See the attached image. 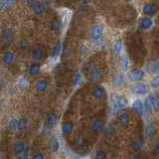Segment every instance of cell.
I'll return each mask as SVG.
<instances>
[{"instance_id": "obj_1", "label": "cell", "mask_w": 159, "mask_h": 159, "mask_svg": "<svg viewBox=\"0 0 159 159\" xmlns=\"http://www.w3.org/2000/svg\"><path fill=\"white\" fill-rule=\"evenodd\" d=\"M111 102H112V111L113 114H116L119 109L126 107L127 104V101L126 98L122 97V96H119V94L116 93H113L111 94Z\"/></svg>"}, {"instance_id": "obj_2", "label": "cell", "mask_w": 159, "mask_h": 159, "mask_svg": "<svg viewBox=\"0 0 159 159\" xmlns=\"http://www.w3.org/2000/svg\"><path fill=\"white\" fill-rule=\"evenodd\" d=\"M130 91L134 94H138V96H144V94H147L149 89L146 84H142V83H136L132 84L130 87Z\"/></svg>"}, {"instance_id": "obj_3", "label": "cell", "mask_w": 159, "mask_h": 159, "mask_svg": "<svg viewBox=\"0 0 159 159\" xmlns=\"http://www.w3.org/2000/svg\"><path fill=\"white\" fill-rule=\"evenodd\" d=\"M57 122H58V116L57 114L55 112L49 113L46 121H45V124H44V130H47V131L52 130L53 127L57 124Z\"/></svg>"}, {"instance_id": "obj_4", "label": "cell", "mask_w": 159, "mask_h": 159, "mask_svg": "<svg viewBox=\"0 0 159 159\" xmlns=\"http://www.w3.org/2000/svg\"><path fill=\"white\" fill-rule=\"evenodd\" d=\"M103 31H104V28L102 25H94L91 30V38L94 42L98 41V40L102 38Z\"/></svg>"}, {"instance_id": "obj_5", "label": "cell", "mask_w": 159, "mask_h": 159, "mask_svg": "<svg viewBox=\"0 0 159 159\" xmlns=\"http://www.w3.org/2000/svg\"><path fill=\"white\" fill-rule=\"evenodd\" d=\"M145 77V72L143 70H134L130 74H129V79L131 80L132 82H138L141 81Z\"/></svg>"}, {"instance_id": "obj_6", "label": "cell", "mask_w": 159, "mask_h": 159, "mask_svg": "<svg viewBox=\"0 0 159 159\" xmlns=\"http://www.w3.org/2000/svg\"><path fill=\"white\" fill-rule=\"evenodd\" d=\"M157 11V7L154 3H147L143 6L142 12L144 15H147V16H153L154 14Z\"/></svg>"}, {"instance_id": "obj_7", "label": "cell", "mask_w": 159, "mask_h": 159, "mask_svg": "<svg viewBox=\"0 0 159 159\" xmlns=\"http://www.w3.org/2000/svg\"><path fill=\"white\" fill-rule=\"evenodd\" d=\"M25 147H26V144H25L24 141L22 140H17L13 143V146H12V151L15 154H21L23 153Z\"/></svg>"}, {"instance_id": "obj_8", "label": "cell", "mask_w": 159, "mask_h": 159, "mask_svg": "<svg viewBox=\"0 0 159 159\" xmlns=\"http://www.w3.org/2000/svg\"><path fill=\"white\" fill-rule=\"evenodd\" d=\"M15 60V54L11 51H7L5 52L3 55V63L5 66H11L14 63Z\"/></svg>"}, {"instance_id": "obj_9", "label": "cell", "mask_w": 159, "mask_h": 159, "mask_svg": "<svg viewBox=\"0 0 159 159\" xmlns=\"http://www.w3.org/2000/svg\"><path fill=\"white\" fill-rule=\"evenodd\" d=\"M104 93H106V88H104L103 86H98L96 87L93 89V97L94 98H102L103 96H104Z\"/></svg>"}, {"instance_id": "obj_10", "label": "cell", "mask_w": 159, "mask_h": 159, "mask_svg": "<svg viewBox=\"0 0 159 159\" xmlns=\"http://www.w3.org/2000/svg\"><path fill=\"white\" fill-rule=\"evenodd\" d=\"M89 73H91V80L93 82H97L102 77V71L97 67H93L91 71H89Z\"/></svg>"}, {"instance_id": "obj_11", "label": "cell", "mask_w": 159, "mask_h": 159, "mask_svg": "<svg viewBox=\"0 0 159 159\" xmlns=\"http://www.w3.org/2000/svg\"><path fill=\"white\" fill-rule=\"evenodd\" d=\"M132 109L139 116L143 114V102L141 99H136L132 103Z\"/></svg>"}, {"instance_id": "obj_12", "label": "cell", "mask_w": 159, "mask_h": 159, "mask_svg": "<svg viewBox=\"0 0 159 159\" xmlns=\"http://www.w3.org/2000/svg\"><path fill=\"white\" fill-rule=\"evenodd\" d=\"M91 128L94 133H98L99 131H102V128H103V121L99 120V119H96V120H93L92 122Z\"/></svg>"}, {"instance_id": "obj_13", "label": "cell", "mask_w": 159, "mask_h": 159, "mask_svg": "<svg viewBox=\"0 0 159 159\" xmlns=\"http://www.w3.org/2000/svg\"><path fill=\"white\" fill-rule=\"evenodd\" d=\"M139 25H140V28L143 30H147L149 28H151V26L153 25V21L150 17H143L140 22H139Z\"/></svg>"}, {"instance_id": "obj_14", "label": "cell", "mask_w": 159, "mask_h": 159, "mask_svg": "<svg viewBox=\"0 0 159 159\" xmlns=\"http://www.w3.org/2000/svg\"><path fill=\"white\" fill-rule=\"evenodd\" d=\"M113 84L116 88H122L125 84V78L123 74H117L113 79Z\"/></svg>"}, {"instance_id": "obj_15", "label": "cell", "mask_w": 159, "mask_h": 159, "mask_svg": "<svg viewBox=\"0 0 159 159\" xmlns=\"http://www.w3.org/2000/svg\"><path fill=\"white\" fill-rule=\"evenodd\" d=\"M74 124L71 121H65L62 125V132L64 135H70L73 132Z\"/></svg>"}, {"instance_id": "obj_16", "label": "cell", "mask_w": 159, "mask_h": 159, "mask_svg": "<svg viewBox=\"0 0 159 159\" xmlns=\"http://www.w3.org/2000/svg\"><path fill=\"white\" fill-rule=\"evenodd\" d=\"M122 47H123V43L121 40H118L116 43H114L113 47H112V52L114 54V56L116 57H119L121 54V51H122Z\"/></svg>"}, {"instance_id": "obj_17", "label": "cell", "mask_w": 159, "mask_h": 159, "mask_svg": "<svg viewBox=\"0 0 159 159\" xmlns=\"http://www.w3.org/2000/svg\"><path fill=\"white\" fill-rule=\"evenodd\" d=\"M130 121V116H129V114L126 113V112H123L121 114H119L118 116V123L120 126H125L129 123Z\"/></svg>"}, {"instance_id": "obj_18", "label": "cell", "mask_w": 159, "mask_h": 159, "mask_svg": "<svg viewBox=\"0 0 159 159\" xmlns=\"http://www.w3.org/2000/svg\"><path fill=\"white\" fill-rule=\"evenodd\" d=\"M40 72H41V65L39 63H33L30 65V67L28 69V73L30 75H33V76H36V75H39Z\"/></svg>"}, {"instance_id": "obj_19", "label": "cell", "mask_w": 159, "mask_h": 159, "mask_svg": "<svg viewBox=\"0 0 159 159\" xmlns=\"http://www.w3.org/2000/svg\"><path fill=\"white\" fill-rule=\"evenodd\" d=\"M44 50L42 48L40 47H36L33 51H32V58L37 60V61H39V60H41L44 58Z\"/></svg>"}, {"instance_id": "obj_20", "label": "cell", "mask_w": 159, "mask_h": 159, "mask_svg": "<svg viewBox=\"0 0 159 159\" xmlns=\"http://www.w3.org/2000/svg\"><path fill=\"white\" fill-rule=\"evenodd\" d=\"M148 102V103L150 104V107H152V109H154L155 111H158V98L154 94H151L149 96V98L146 99Z\"/></svg>"}, {"instance_id": "obj_21", "label": "cell", "mask_w": 159, "mask_h": 159, "mask_svg": "<svg viewBox=\"0 0 159 159\" xmlns=\"http://www.w3.org/2000/svg\"><path fill=\"white\" fill-rule=\"evenodd\" d=\"M61 51H62V44H61V41L58 40L54 49H53V51H52V59H54V60L57 59L60 56V54H61Z\"/></svg>"}, {"instance_id": "obj_22", "label": "cell", "mask_w": 159, "mask_h": 159, "mask_svg": "<svg viewBox=\"0 0 159 159\" xmlns=\"http://www.w3.org/2000/svg\"><path fill=\"white\" fill-rule=\"evenodd\" d=\"M47 88H48V82L44 79L39 80L37 84H35V89H36L37 91H46Z\"/></svg>"}, {"instance_id": "obj_23", "label": "cell", "mask_w": 159, "mask_h": 159, "mask_svg": "<svg viewBox=\"0 0 159 159\" xmlns=\"http://www.w3.org/2000/svg\"><path fill=\"white\" fill-rule=\"evenodd\" d=\"M33 12L36 15H42L45 11V5L43 3H35V5L32 7Z\"/></svg>"}, {"instance_id": "obj_24", "label": "cell", "mask_w": 159, "mask_h": 159, "mask_svg": "<svg viewBox=\"0 0 159 159\" xmlns=\"http://www.w3.org/2000/svg\"><path fill=\"white\" fill-rule=\"evenodd\" d=\"M82 83H83V74L82 73L76 74V76H75V78L73 80V84H72L73 88L76 89V88L80 87L82 84Z\"/></svg>"}, {"instance_id": "obj_25", "label": "cell", "mask_w": 159, "mask_h": 159, "mask_svg": "<svg viewBox=\"0 0 159 159\" xmlns=\"http://www.w3.org/2000/svg\"><path fill=\"white\" fill-rule=\"evenodd\" d=\"M146 71L149 74H157V72H158V64H157V62L149 63L146 66Z\"/></svg>"}, {"instance_id": "obj_26", "label": "cell", "mask_w": 159, "mask_h": 159, "mask_svg": "<svg viewBox=\"0 0 159 159\" xmlns=\"http://www.w3.org/2000/svg\"><path fill=\"white\" fill-rule=\"evenodd\" d=\"M26 126H27V118L25 116L20 117L17 121V129L20 131H22L26 128Z\"/></svg>"}, {"instance_id": "obj_27", "label": "cell", "mask_w": 159, "mask_h": 159, "mask_svg": "<svg viewBox=\"0 0 159 159\" xmlns=\"http://www.w3.org/2000/svg\"><path fill=\"white\" fill-rule=\"evenodd\" d=\"M151 112H152V107H150V104L148 103V102L145 101L143 102V114L142 116H144L145 117H149Z\"/></svg>"}, {"instance_id": "obj_28", "label": "cell", "mask_w": 159, "mask_h": 159, "mask_svg": "<svg viewBox=\"0 0 159 159\" xmlns=\"http://www.w3.org/2000/svg\"><path fill=\"white\" fill-rule=\"evenodd\" d=\"M59 149H60V141L57 137H54L51 141V152L56 153L59 151Z\"/></svg>"}, {"instance_id": "obj_29", "label": "cell", "mask_w": 159, "mask_h": 159, "mask_svg": "<svg viewBox=\"0 0 159 159\" xmlns=\"http://www.w3.org/2000/svg\"><path fill=\"white\" fill-rule=\"evenodd\" d=\"M17 121H18V119L14 118V117L9 118V120H8V129L9 130H11V131L17 130Z\"/></svg>"}, {"instance_id": "obj_30", "label": "cell", "mask_w": 159, "mask_h": 159, "mask_svg": "<svg viewBox=\"0 0 159 159\" xmlns=\"http://www.w3.org/2000/svg\"><path fill=\"white\" fill-rule=\"evenodd\" d=\"M129 64H130V61H129V58L127 56H124L121 60V69L124 73L128 72L129 69Z\"/></svg>"}, {"instance_id": "obj_31", "label": "cell", "mask_w": 159, "mask_h": 159, "mask_svg": "<svg viewBox=\"0 0 159 159\" xmlns=\"http://www.w3.org/2000/svg\"><path fill=\"white\" fill-rule=\"evenodd\" d=\"M18 87L20 89H28L29 87V82H28V80L26 78H24V77H21V78H19L18 80Z\"/></svg>"}, {"instance_id": "obj_32", "label": "cell", "mask_w": 159, "mask_h": 159, "mask_svg": "<svg viewBox=\"0 0 159 159\" xmlns=\"http://www.w3.org/2000/svg\"><path fill=\"white\" fill-rule=\"evenodd\" d=\"M3 37L6 40H11L13 37V31L11 28H6L3 30Z\"/></svg>"}, {"instance_id": "obj_33", "label": "cell", "mask_w": 159, "mask_h": 159, "mask_svg": "<svg viewBox=\"0 0 159 159\" xmlns=\"http://www.w3.org/2000/svg\"><path fill=\"white\" fill-rule=\"evenodd\" d=\"M153 133H154V129H153V125L151 123H148L146 127H145V134L148 138H150L153 136Z\"/></svg>"}, {"instance_id": "obj_34", "label": "cell", "mask_w": 159, "mask_h": 159, "mask_svg": "<svg viewBox=\"0 0 159 159\" xmlns=\"http://www.w3.org/2000/svg\"><path fill=\"white\" fill-rule=\"evenodd\" d=\"M142 147H143V142L141 140H139V139H137V140H135L133 142V149L135 151L140 150Z\"/></svg>"}, {"instance_id": "obj_35", "label": "cell", "mask_w": 159, "mask_h": 159, "mask_svg": "<svg viewBox=\"0 0 159 159\" xmlns=\"http://www.w3.org/2000/svg\"><path fill=\"white\" fill-rule=\"evenodd\" d=\"M104 131H106L107 136H111V135H112V133H114V131H116V127L111 124V125H107V128L104 129Z\"/></svg>"}, {"instance_id": "obj_36", "label": "cell", "mask_w": 159, "mask_h": 159, "mask_svg": "<svg viewBox=\"0 0 159 159\" xmlns=\"http://www.w3.org/2000/svg\"><path fill=\"white\" fill-rule=\"evenodd\" d=\"M158 80H159V78H158L157 75L151 80L150 84H151L152 89H158V86H159V81H158Z\"/></svg>"}, {"instance_id": "obj_37", "label": "cell", "mask_w": 159, "mask_h": 159, "mask_svg": "<svg viewBox=\"0 0 159 159\" xmlns=\"http://www.w3.org/2000/svg\"><path fill=\"white\" fill-rule=\"evenodd\" d=\"M59 27H60V25H59L57 20H54V21L51 23V29H52V31L57 32L58 30H59Z\"/></svg>"}, {"instance_id": "obj_38", "label": "cell", "mask_w": 159, "mask_h": 159, "mask_svg": "<svg viewBox=\"0 0 159 159\" xmlns=\"http://www.w3.org/2000/svg\"><path fill=\"white\" fill-rule=\"evenodd\" d=\"M94 157H96L97 159H104V158L107 157V155H106V153H104L103 151L99 150V151H98V152L96 153V155H94Z\"/></svg>"}, {"instance_id": "obj_39", "label": "cell", "mask_w": 159, "mask_h": 159, "mask_svg": "<svg viewBox=\"0 0 159 159\" xmlns=\"http://www.w3.org/2000/svg\"><path fill=\"white\" fill-rule=\"evenodd\" d=\"M84 137H82V136H78L77 138H76V144L77 145H83L84 144Z\"/></svg>"}, {"instance_id": "obj_40", "label": "cell", "mask_w": 159, "mask_h": 159, "mask_svg": "<svg viewBox=\"0 0 159 159\" xmlns=\"http://www.w3.org/2000/svg\"><path fill=\"white\" fill-rule=\"evenodd\" d=\"M20 46H21L22 50H27V48L29 47V43L27 41H21L20 42Z\"/></svg>"}, {"instance_id": "obj_41", "label": "cell", "mask_w": 159, "mask_h": 159, "mask_svg": "<svg viewBox=\"0 0 159 159\" xmlns=\"http://www.w3.org/2000/svg\"><path fill=\"white\" fill-rule=\"evenodd\" d=\"M7 7V1L6 0H0V10H3Z\"/></svg>"}, {"instance_id": "obj_42", "label": "cell", "mask_w": 159, "mask_h": 159, "mask_svg": "<svg viewBox=\"0 0 159 159\" xmlns=\"http://www.w3.org/2000/svg\"><path fill=\"white\" fill-rule=\"evenodd\" d=\"M45 157V155L43 153H41V152H38V153H35L34 155H33V158L34 159H41V158H44Z\"/></svg>"}, {"instance_id": "obj_43", "label": "cell", "mask_w": 159, "mask_h": 159, "mask_svg": "<svg viewBox=\"0 0 159 159\" xmlns=\"http://www.w3.org/2000/svg\"><path fill=\"white\" fill-rule=\"evenodd\" d=\"M35 3H36V0H26V4H27V6H29L30 8H32Z\"/></svg>"}, {"instance_id": "obj_44", "label": "cell", "mask_w": 159, "mask_h": 159, "mask_svg": "<svg viewBox=\"0 0 159 159\" xmlns=\"http://www.w3.org/2000/svg\"><path fill=\"white\" fill-rule=\"evenodd\" d=\"M23 156H21V158H28V153H29V148L28 147H25L24 151H23Z\"/></svg>"}, {"instance_id": "obj_45", "label": "cell", "mask_w": 159, "mask_h": 159, "mask_svg": "<svg viewBox=\"0 0 159 159\" xmlns=\"http://www.w3.org/2000/svg\"><path fill=\"white\" fill-rule=\"evenodd\" d=\"M158 146H159V144H158V142H156L155 143V152L156 153H159V147Z\"/></svg>"}, {"instance_id": "obj_46", "label": "cell", "mask_w": 159, "mask_h": 159, "mask_svg": "<svg viewBox=\"0 0 159 159\" xmlns=\"http://www.w3.org/2000/svg\"><path fill=\"white\" fill-rule=\"evenodd\" d=\"M84 2H87V3H89V2H91L92 0H84Z\"/></svg>"}]
</instances>
